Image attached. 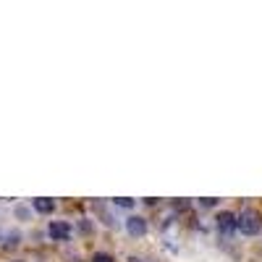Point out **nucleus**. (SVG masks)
Returning <instances> with one entry per match:
<instances>
[{
	"label": "nucleus",
	"mask_w": 262,
	"mask_h": 262,
	"mask_svg": "<svg viewBox=\"0 0 262 262\" xmlns=\"http://www.w3.org/2000/svg\"><path fill=\"white\" fill-rule=\"evenodd\" d=\"M45 236L50 238V242H55V244H69L71 238L76 236L74 221H66V217H53V221H48V226H45Z\"/></svg>",
	"instance_id": "nucleus-1"
},
{
	"label": "nucleus",
	"mask_w": 262,
	"mask_h": 262,
	"mask_svg": "<svg viewBox=\"0 0 262 262\" xmlns=\"http://www.w3.org/2000/svg\"><path fill=\"white\" fill-rule=\"evenodd\" d=\"M236 231L238 233H244V236H257L262 231V215L252 207L242 210L236 215Z\"/></svg>",
	"instance_id": "nucleus-2"
},
{
	"label": "nucleus",
	"mask_w": 262,
	"mask_h": 262,
	"mask_svg": "<svg viewBox=\"0 0 262 262\" xmlns=\"http://www.w3.org/2000/svg\"><path fill=\"white\" fill-rule=\"evenodd\" d=\"M123 231L131 238H144L149 233V221L139 212H128V215H123Z\"/></svg>",
	"instance_id": "nucleus-3"
},
{
	"label": "nucleus",
	"mask_w": 262,
	"mask_h": 262,
	"mask_svg": "<svg viewBox=\"0 0 262 262\" xmlns=\"http://www.w3.org/2000/svg\"><path fill=\"white\" fill-rule=\"evenodd\" d=\"M215 228L223 236H233L236 233V212H231V210L215 212Z\"/></svg>",
	"instance_id": "nucleus-4"
},
{
	"label": "nucleus",
	"mask_w": 262,
	"mask_h": 262,
	"mask_svg": "<svg viewBox=\"0 0 262 262\" xmlns=\"http://www.w3.org/2000/svg\"><path fill=\"white\" fill-rule=\"evenodd\" d=\"M11 217L18 223V226H29V223H34V210H32V205L29 202H13V207H11Z\"/></svg>",
	"instance_id": "nucleus-5"
},
{
	"label": "nucleus",
	"mask_w": 262,
	"mask_h": 262,
	"mask_svg": "<svg viewBox=\"0 0 262 262\" xmlns=\"http://www.w3.org/2000/svg\"><path fill=\"white\" fill-rule=\"evenodd\" d=\"M34 215H45V217H53L55 210H58V200H53V196H34V200H29Z\"/></svg>",
	"instance_id": "nucleus-6"
},
{
	"label": "nucleus",
	"mask_w": 262,
	"mask_h": 262,
	"mask_svg": "<svg viewBox=\"0 0 262 262\" xmlns=\"http://www.w3.org/2000/svg\"><path fill=\"white\" fill-rule=\"evenodd\" d=\"M21 244H24V231L21 228H6L3 231V242H0V247H3L6 252H16Z\"/></svg>",
	"instance_id": "nucleus-7"
},
{
	"label": "nucleus",
	"mask_w": 262,
	"mask_h": 262,
	"mask_svg": "<svg viewBox=\"0 0 262 262\" xmlns=\"http://www.w3.org/2000/svg\"><path fill=\"white\" fill-rule=\"evenodd\" d=\"M74 231L81 233V236H95L97 233V221L92 215H81V217L74 221Z\"/></svg>",
	"instance_id": "nucleus-8"
},
{
	"label": "nucleus",
	"mask_w": 262,
	"mask_h": 262,
	"mask_svg": "<svg viewBox=\"0 0 262 262\" xmlns=\"http://www.w3.org/2000/svg\"><path fill=\"white\" fill-rule=\"evenodd\" d=\"M111 205H113V210H123V212L128 215V212H137L139 200H134V196H116Z\"/></svg>",
	"instance_id": "nucleus-9"
},
{
	"label": "nucleus",
	"mask_w": 262,
	"mask_h": 262,
	"mask_svg": "<svg viewBox=\"0 0 262 262\" xmlns=\"http://www.w3.org/2000/svg\"><path fill=\"white\" fill-rule=\"evenodd\" d=\"M95 212H100V217H102L100 223H105V226H111V228L116 226V221H113V212H107L102 202H95Z\"/></svg>",
	"instance_id": "nucleus-10"
},
{
	"label": "nucleus",
	"mask_w": 262,
	"mask_h": 262,
	"mask_svg": "<svg viewBox=\"0 0 262 262\" xmlns=\"http://www.w3.org/2000/svg\"><path fill=\"white\" fill-rule=\"evenodd\" d=\"M90 262H116V257L107 252V249H97V252H92Z\"/></svg>",
	"instance_id": "nucleus-11"
},
{
	"label": "nucleus",
	"mask_w": 262,
	"mask_h": 262,
	"mask_svg": "<svg viewBox=\"0 0 262 262\" xmlns=\"http://www.w3.org/2000/svg\"><path fill=\"white\" fill-rule=\"evenodd\" d=\"M196 205H200L202 210H215L217 205H221V200H212V196H205V200H200Z\"/></svg>",
	"instance_id": "nucleus-12"
},
{
	"label": "nucleus",
	"mask_w": 262,
	"mask_h": 262,
	"mask_svg": "<svg viewBox=\"0 0 262 262\" xmlns=\"http://www.w3.org/2000/svg\"><path fill=\"white\" fill-rule=\"evenodd\" d=\"M3 231H6V228H3V226H0V242H3Z\"/></svg>",
	"instance_id": "nucleus-13"
},
{
	"label": "nucleus",
	"mask_w": 262,
	"mask_h": 262,
	"mask_svg": "<svg viewBox=\"0 0 262 262\" xmlns=\"http://www.w3.org/2000/svg\"><path fill=\"white\" fill-rule=\"evenodd\" d=\"M34 262H39V259H34Z\"/></svg>",
	"instance_id": "nucleus-14"
}]
</instances>
